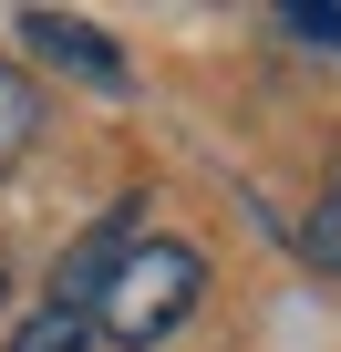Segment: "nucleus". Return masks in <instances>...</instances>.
Segmentation results:
<instances>
[{"label": "nucleus", "instance_id": "1", "mask_svg": "<svg viewBox=\"0 0 341 352\" xmlns=\"http://www.w3.org/2000/svg\"><path fill=\"white\" fill-rule=\"evenodd\" d=\"M197 300H207V259H197V249H176V239H134L124 270H114L104 300H93V342L145 352V342H165V331H187Z\"/></svg>", "mask_w": 341, "mask_h": 352}, {"label": "nucleus", "instance_id": "2", "mask_svg": "<svg viewBox=\"0 0 341 352\" xmlns=\"http://www.w3.org/2000/svg\"><path fill=\"white\" fill-rule=\"evenodd\" d=\"M21 42H32V52H52L62 73H83V83L124 94V52H114L93 21H73V11H21Z\"/></svg>", "mask_w": 341, "mask_h": 352}, {"label": "nucleus", "instance_id": "3", "mask_svg": "<svg viewBox=\"0 0 341 352\" xmlns=\"http://www.w3.org/2000/svg\"><path fill=\"white\" fill-rule=\"evenodd\" d=\"M124 249H134V208H124V218H104V228L52 270V311H83V321H93V300H104V280L124 270Z\"/></svg>", "mask_w": 341, "mask_h": 352}, {"label": "nucleus", "instance_id": "4", "mask_svg": "<svg viewBox=\"0 0 341 352\" xmlns=\"http://www.w3.org/2000/svg\"><path fill=\"white\" fill-rule=\"evenodd\" d=\"M32 135H42V94H32L11 63H0V166H21V155H32Z\"/></svg>", "mask_w": 341, "mask_h": 352}, {"label": "nucleus", "instance_id": "5", "mask_svg": "<svg viewBox=\"0 0 341 352\" xmlns=\"http://www.w3.org/2000/svg\"><path fill=\"white\" fill-rule=\"evenodd\" d=\"M11 352H93V321H83V311H52V300H42V311H32L21 331H11Z\"/></svg>", "mask_w": 341, "mask_h": 352}, {"label": "nucleus", "instance_id": "6", "mask_svg": "<svg viewBox=\"0 0 341 352\" xmlns=\"http://www.w3.org/2000/svg\"><path fill=\"white\" fill-rule=\"evenodd\" d=\"M300 249H310V270H331V280H341V176L310 197V218H300Z\"/></svg>", "mask_w": 341, "mask_h": 352}, {"label": "nucleus", "instance_id": "7", "mask_svg": "<svg viewBox=\"0 0 341 352\" xmlns=\"http://www.w3.org/2000/svg\"><path fill=\"white\" fill-rule=\"evenodd\" d=\"M279 32H290V42H320V52H341V11H331V0H300V11H279Z\"/></svg>", "mask_w": 341, "mask_h": 352}]
</instances>
